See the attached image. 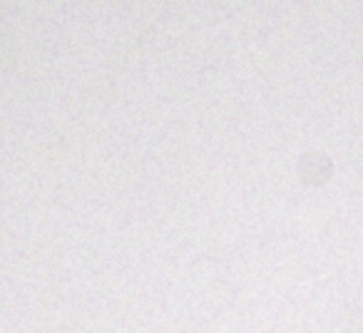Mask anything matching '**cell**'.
I'll return each instance as SVG.
<instances>
[{"mask_svg": "<svg viewBox=\"0 0 363 333\" xmlns=\"http://www.w3.org/2000/svg\"><path fill=\"white\" fill-rule=\"evenodd\" d=\"M323 157L321 154H306L303 157V162H301V166H298V172H301V177L306 179V182H311V184H321L323 179L328 177V172H331V164H323V166H318V162H321Z\"/></svg>", "mask_w": 363, "mask_h": 333, "instance_id": "obj_1", "label": "cell"}]
</instances>
